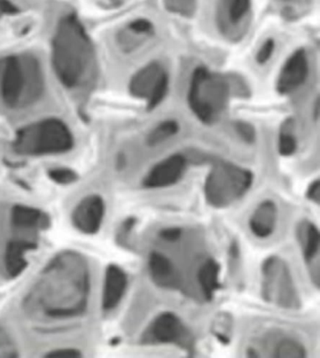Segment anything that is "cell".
Returning <instances> with one entry per match:
<instances>
[{"label":"cell","instance_id":"16","mask_svg":"<svg viewBox=\"0 0 320 358\" xmlns=\"http://www.w3.org/2000/svg\"><path fill=\"white\" fill-rule=\"evenodd\" d=\"M37 245L27 241H12L7 245L5 264L10 277L15 278L26 269L27 262L24 254Z\"/></svg>","mask_w":320,"mask_h":358},{"label":"cell","instance_id":"13","mask_svg":"<svg viewBox=\"0 0 320 358\" xmlns=\"http://www.w3.org/2000/svg\"><path fill=\"white\" fill-rule=\"evenodd\" d=\"M127 284V275L122 268L115 264L109 265L106 269L105 286H103V310H114L119 304L125 294Z\"/></svg>","mask_w":320,"mask_h":358},{"label":"cell","instance_id":"19","mask_svg":"<svg viewBox=\"0 0 320 358\" xmlns=\"http://www.w3.org/2000/svg\"><path fill=\"white\" fill-rule=\"evenodd\" d=\"M220 264L213 259H208L199 270L198 280L207 300L212 299L215 292L221 288L219 281Z\"/></svg>","mask_w":320,"mask_h":358},{"label":"cell","instance_id":"15","mask_svg":"<svg viewBox=\"0 0 320 358\" xmlns=\"http://www.w3.org/2000/svg\"><path fill=\"white\" fill-rule=\"evenodd\" d=\"M149 268L150 275L156 285L162 288H174L179 285V275L170 259L159 252L150 255Z\"/></svg>","mask_w":320,"mask_h":358},{"label":"cell","instance_id":"25","mask_svg":"<svg viewBox=\"0 0 320 358\" xmlns=\"http://www.w3.org/2000/svg\"><path fill=\"white\" fill-rule=\"evenodd\" d=\"M49 177L60 185H70L78 180V175L69 169H54L49 171Z\"/></svg>","mask_w":320,"mask_h":358},{"label":"cell","instance_id":"23","mask_svg":"<svg viewBox=\"0 0 320 358\" xmlns=\"http://www.w3.org/2000/svg\"><path fill=\"white\" fill-rule=\"evenodd\" d=\"M305 346L291 338H286L278 344L275 349V357L281 358H303L306 357Z\"/></svg>","mask_w":320,"mask_h":358},{"label":"cell","instance_id":"9","mask_svg":"<svg viewBox=\"0 0 320 358\" xmlns=\"http://www.w3.org/2000/svg\"><path fill=\"white\" fill-rule=\"evenodd\" d=\"M168 84V75L162 65L152 62L133 76L129 90L133 96L146 100L147 109L152 110L165 99Z\"/></svg>","mask_w":320,"mask_h":358},{"label":"cell","instance_id":"6","mask_svg":"<svg viewBox=\"0 0 320 358\" xmlns=\"http://www.w3.org/2000/svg\"><path fill=\"white\" fill-rule=\"evenodd\" d=\"M262 295L267 302L277 303L282 308H292L299 306L296 288L289 267L278 257L268 258L262 265Z\"/></svg>","mask_w":320,"mask_h":358},{"label":"cell","instance_id":"28","mask_svg":"<svg viewBox=\"0 0 320 358\" xmlns=\"http://www.w3.org/2000/svg\"><path fill=\"white\" fill-rule=\"evenodd\" d=\"M182 229L180 228H166L160 231V237L168 242H176L182 236Z\"/></svg>","mask_w":320,"mask_h":358},{"label":"cell","instance_id":"24","mask_svg":"<svg viewBox=\"0 0 320 358\" xmlns=\"http://www.w3.org/2000/svg\"><path fill=\"white\" fill-rule=\"evenodd\" d=\"M279 152L283 157H291L297 150V142L291 134L283 132L279 138Z\"/></svg>","mask_w":320,"mask_h":358},{"label":"cell","instance_id":"30","mask_svg":"<svg viewBox=\"0 0 320 358\" xmlns=\"http://www.w3.org/2000/svg\"><path fill=\"white\" fill-rule=\"evenodd\" d=\"M306 198L309 201L314 202V203L319 204L320 202V182L319 180H316L308 187L307 192H306Z\"/></svg>","mask_w":320,"mask_h":358},{"label":"cell","instance_id":"27","mask_svg":"<svg viewBox=\"0 0 320 358\" xmlns=\"http://www.w3.org/2000/svg\"><path fill=\"white\" fill-rule=\"evenodd\" d=\"M236 129L240 136L245 139V141L247 143H254V139H256V132H254V127L252 125L247 124V122H237Z\"/></svg>","mask_w":320,"mask_h":358},{"label":"cell","instance_id":"2","mask_svg":"<svg viewBox=\"0 0 320 358\" xmlns=\"http://www.w3.org/2000/svg\"><path fill=\"white\" fill-rule=\"evenodd\" d=\"M45 92V73L34 55H12L0 62V99L6 108H29L39 102Z\"/></svg>","mask_w":320,"mask_h":358},{"label":"cell","instance_id":"14","mask_svg":"<svg viewBox=\"0 0 320 358\" xmlns=\"http://www.w3.org/2000/svg\"><path fill=\"white\" fill-rule=\"evenodd\" d=\"M277 221V207L275 202L266 201L256 208L250 218L251 231L259 238H267L275 231Z\"/></svg>","mask_w":320,"mask_h":358},{"label":"cell","instance_id":"21","mask_svg":"<svg viewBox=\"0 0 320 358\" xmlns=\"http://www.w3.org/2000/svg\"><path fill=\"white\" fill-rule=\"evenodd\" d=\"M162 3L171 15L189 19L198 12L199 0H162Z\"/></svg>","mask_w":320,"mask_h":358},{"label":"cell","instance_id":"8","mask_svg":"<svg viewBox=\"0 0 320 358\" xmlns=\"http://www.w3.org/2000/svg\"><path fill=\"white\" fill-rule=\"evenodd\" d=\"M253 0H216L215 22L223 36L239 40L253 19Z\"/></svg>","mask_w":320,"mask_h":358},{"label":"cell","instance_id":"20","mask_svg":"<svg viewBox=\"0 0 320 358\" xmlns=\"http://www.w3.org/2000/svg\"><path fill=\"white\" fill-rule=\"evenodd\" d=\"M270 2L284 17L295 19L306 15L313 6L314 0H270Z\"/></svg>","mask_w":320,"mask_h":358},{"label":"cell","instance_id":"17","mask_svg":"<svg viewBox=\"0 0 320 358\" xmlns=\"http://www.w3.org/2000/svg\"><path fill=\"white\" fill-rule=\"evenodd\" d=\"M12 222L17 228L46 229L49 225V218L34 208L15 205L12 210Z\"/></svg>","mask_w":320,"mask_h":358},{"label":"cell","instance_id":"10","mask_svg":"<svg viewBox=\"0 0 320 358\" xmlns=\"http://www.w3.org/2000/svg\"><path fill=\"white\" fill-rule=\"evenodd\" d=\"M185 157L182 155H171L165 160L156 164L146 175L143 185L150 189L166 188L177 184L186 171Z\"/></svg>","mask_w":320,"mask_h":358},{"label":"cell","instance_id":"18","mask_svg":"<svg viewBox=\"0 0 320 358\" xmlns=\"http://www.w3.org/2000/svg\"><path fill=\"white\" fill-rule=\"evenodd\" d=\"M298 237L302 245L303 258L306 264H311L312 261L319 255L320 248V234L319 229L314 224L303 221L298 227Z\"/></svg>","mask_w":320,"mask_h":358},{"label":"cell","instance_id":"12","mask_svg":"<svg viewBox=\"0 0 320 358\" xmlns=\"http://www.w3.org/2000/svg\"><path fill=\"white\" fill-rule=\"evenodd\" d=\"M308 76V61L305 51L299 49L287 59L277 80V91L289 94L305 83Z\"/></svg>","mask_w":320,"mask_h":358},{"label":"cell","instance_id":"31","mask_svg":"<svg viewBox=\"0 0 320 358\" xmlns=\"http://www.w3.org/2000/svg\"><path fill=\"white\" fill-rule=\"evenodd\" d=\"M15 12V8L7 1L0 0V18L6 13H13Z\"/></svg>","mask_w":320,"mask_h":358},{"label":"cell","instance_id":"33","mask_svg":"<svg viewBox=\"0 0 320 358\" xmlns=\"http://www.w3.org/2000/svg\"><path fill=\"white\" fill-rule=\"evenodd\" d=\"M239 245H238L236 242H233L231 247V255L233 258H236V257L239 256Z\"/></svg>","mask_w":320,"mask_h":358},{"label":"cell","instance_id":"22","mask_svg":"<svg viewBox=\"0 0 320 358\" xmlns=\"http://www.w3.org/2000/svg\"><path fill=\"white\" fill-rule=\"evenodd\" d=\"M180 127L177 122L166 121L156 127L147 136V142L150 146H156L165 142L179 132Z\"/></svg>","mask_w":320,"mask_h":358},{"label":"cell","instance_id":"5","mask_svg":"<svg viewBox=\"0 0 320 358\" xmlns=\"http://www.w3.org/2000/svg\"><path fill=\"white\" fill-rule=\"evenodd\" d=\"M253 185V173L234 164L216 163L205 182L208 203L215 208L231 206L242 199Z\"/></svg>","mask_w":320,"mask_h":358},{"label":"cell","instance_id":"11","mask_svg":"<svg viewBox=\"0 0 320 358\" xmlns=\"http://www.w3.org/2000/svg\"><path fill=\"white\" fill-rule=\"evenodd\" d=\"M105 211V201L100 196H87L73 213V225L83 234H94L102 225Z\"/></svg>","mask_w":320,"mask_h":358},{"label":"cell","instance_id":"7","mask_svg":"<svg viewBox=\"0 0 320 358\" xmlns=\"http://www.w3.org/2000/svg\"><path fill=\"white\" fill-rule=\"evenodd\" d=\"M141 343L145 345L176 344L189 352L195 347L193 336L173 313H163L156 317L142 336Z\"/></svg>","mask_w":320,"mask_h":358},{"label":"cell","instance_id":"29","mask_svg":"<svg viewBox=\"0 0 320 358\" xmlns=\"http://www.w3.org/2000/svg\"><path fill=\"white\" fill-rule=\"evenodd\" d=\"M48 357L56 358H73L81 357V352L75 349H59L56 351L49 352Z\"/></svg>","mask_w":320,"mask_h":358},{"label":"cell","instance_id":"4","mask_svg":"<svg viewBox=\"0 0 320 358\" xmlns=\"http://www.w3.org/2000/svg\"><path fill=\"white\" fill-rule=\"evenodd\" d=\"M229 94V85L223 76L198 67L191 76L189 106L202 122L214 124L228 106Z\"/></svg>","mask_w":320,"mask_h":358},{"label":"cell","instance_id":"26","mask_svg":"<svg viewBox=\"0 0 320 358\" xmlns=\"http://www.w3.org/2000/svg\"><path fill=\"white\" fill-rule=\"evenodd\" d=\"M275 43L272 39L267 40L262 48L259 49L256 61L259 64H263L267 62L272 57L273 50H275Z\"/></svg>","mask_w":320,"mask_h":358},{"label":"cell","instance_id":"1","mask_svg":"<svg viewBox=\"0 0 320 358\" xmlns=\"http://www.w3.org/2000/svg\"><path fill=\"white\" fill-rule=\"evenodd\" d=\"M51 48L52 64L60 83L71 91L83 87L94 69V51L89 35L75 16H65L59 22Z\"/></svg>","mask_w":320,"mask_h":358},{"label":"cell","instance_id":"3","mask_svg":"<svg viewBox=\"0 0 320 358\" xmlns=\"http://www.w3.org/2000/svg\"><path fill=\"white\" fill-rule=\"evenodd\" d=\"M73 136L68 125L56 117L41 120L20 128L13 141L17 154L40 157L69 152Z\"/></svg>","mask_w":320,"mask_h":358},{"label":"cell","instance_id":"32","mask_svg":"<svg viewBox=\"0 0 320 358\" xmlns=\"http://www.w3.org/2000/svg\"><path fill=\"white\" fill-rule=\"evenodd\" d=\"M106 6L111 8L122 7L124 4L129 3L132 0H100Z\"/></svg>","mask_w":320,"mask_h":358}]
</instances>
